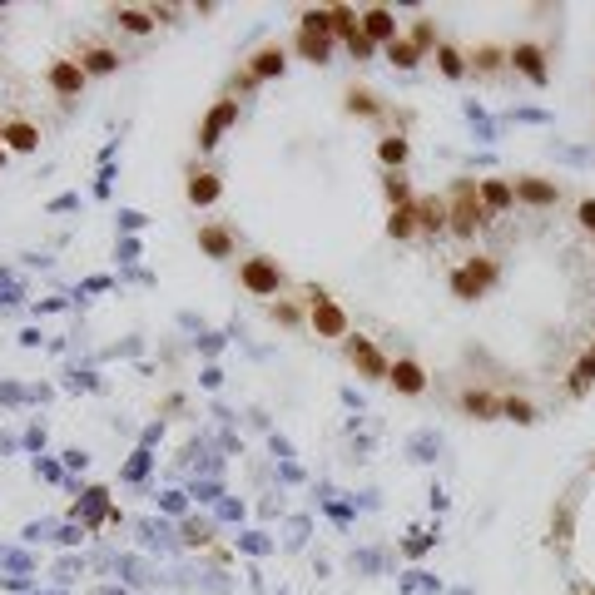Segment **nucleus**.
<instances>
[{"label":"nucleus","instance_id":"f257e3e1","mask_svg":"<svg viewBox=\"0 0 595 595\" xmlns=\"http://www.w3.org/2000/svg\"><path fill=\"white\" fill-rule=\"evenodd\" d=\"M487 203H481L477 179H457L452 194H446V234L457 238H477V229H487Z\"/></svg>","mask_w":595,"mask_h":595},{"label":"nucleus","instance_id":"f03ea898","mask_svg":"<svg viewBox=\"0 0 595 595\" xmlns=\"http://www.w3.org/2000/svg\"><path fill=\"white\" fill-rule=\"evenodd\" d=\"M496 283V258H487V254H477V258H467V263L452 273V293L461 298V303H477L487 288Z\"/></svg>","mask_w":595,"mask_h":595},{"label":"nucleus","instance_id":"7ed1b4c3","mask_svg":"<svg viewBox=\"0 0 595 595\" xmlns=\"http://www.w3.org/2000/svg\"><path fill=\"white\" fill-rule=\"evenodd\" d=\"M238 283H244L248 293H258V298H273L278 288H283V273H278L273 258H248V263L238 268Z\"/></svg>","mask_w":595,"mask_h":595},{"label":"nucleus","instance_id":"20e7f679","mask_svg":"<svg viewBox=\"0 0 595 595\" xmlns=\"http://www.w3.org/2000/svg\"><path fill=\"white\" fill-rule=\"evenodd\" d=\"M308 298H313V328H318L323 338H348V313H342L323 288H313Z\"/></svg>","mask_w":595,"mask_h":595},{"label":"nucleus","instance_id":"39448f33","mask_svg":"<svg viewBox=\"0 0 595 595\" xmlns=\"http://www.w3.org/2000/svg\"><path fill=\"white\" fill-rule=\"evenodd\" d=\"M506 65H511V70H521L526 80H531V85H546V80H551V74H546V50H541V45H531V40L511 45V50H506Z\"/></svg>","mask_w":595,"mask_h":595},{"label":"nucleus","instance_id":"423d86ee","mask_svg":"<svg viewBox=\"0 0 595 595\" xmlns=\"http://www.w3.org/2000/svg\"><path fill=\"white\" fill-rule=\"evenodd\" d=\"M511 194H516V203H526V209H551V203L561 199V184L536 179V174H521V179L511 184Z\"/></svg>","mask_w":595,"mask_h":595},{"label":"nucleus","instance_id":"0eeeda50","mask_svg":"<svg viewBox=\"0 0 595 595\" xmlns=\"http://www.w3.org/2000/svg\"><path fill=\"white\" fill-rule=\"evenodd\" d=\"M342 348H348V362H352V367L362 372V377H387V367H392V362H387L383 352L372 348L367 338H348V342H342Z\"/></svg>","mask_w":595,"mask_h":595},{"label":"nucleus","instance_id":"6e6552de","mask_svg":"<svg viewBox=\"0 0 595 595\" xmlns=\"http://www.w3.org/2000/svg\"><path fill=\"white\" fill-rule=\"evenodd\" d=\"M45 80H50V90H55L60 99H74L80 90H85V80H90V74L80 70V60H55Z\"/></svg>","mask_w":595,"mask_h":595},{"label":"nucleus","instance_id":"1a4fd4ad","mask_svg":"<svg viewBox=\"0 0 595 595\" xmlns=\"http://www.w3.org/2000/svg\"><path fill=\"white\" fill-rule=\"evenodd\" d=\"M387 383H392L402 397H417V392H427V372H422V362L397 358L392 367H387Z\"/></svg>","mask_w":595,"mask_h":595},{"label":"nucleus","instance_id":"9d476101","mask_svg":"<svg viewBox=\"0 0 595 595\" xmlns=\"http://www.w3.org/2000/svg\"><path fill=\"white\" fill-rule=\"evenodd\" d=\"M362 35H367L372 45H392L397 40V15L387 11V5H372V11H362Z\"/></svg>","mask_w":595,"mask_h":595},{"label":"nucleus","instance_id":"9b49d317","mask_svg":"<svg viewBox=\"0 0 595 595\" xmlns=\"http://www.w3.org/2000/svg\"><path fill=\"white\" fill-rule=\"evenodd\" d=\"M234 119H238V99H219V105H213V115L203 119V129H199V149H213V144H219V134L234 125Z\"/></svg>","mask_w":595,"mask_h":595},{"label":"nucleus","instance_id":"f8f14e48","mask_svg":"<svg viewBox=\"0 0 595 595\" xmlns=\"http://www.w3.org/2000/svg\"><path fill=\"white\" fill-rule=\"evenodd\" d=\"M417 229L422 234H446V199H436V194H417Z\"/></svg>","mask_w":595,"mask_h":595},{"label":"nucleus","instance_id":"ddd939ff","mask_svg":"<svg viewBox=\"0 0 595 595\" xmlns=\"http://www.w3.org/2000/svg\"><path fill=\"white\" fill-rule=\"evenodd\" d=\"M461 412L477 417V422H491V417H501V397L481 392V387H467V392H461Z\"/></svg>","mask_w":595,"mask_h":595},{"label":"nucleus","instance_id":"4468645a","mask_svg":"<svg viewBox=\"0 0 595 595\" xmlns=\"http://www.w3.org/2000/svg\"><path fill=\"white\" fill-rule=\"evenodd\" d=\"M283 65H288L283 45H263L254 55V65H248V80H273V74H283Z\"/></svg>","mask_w":595,"mask_h":595},{"label":"nucleus","instance_id":"2eb2a0df","mask_svg":"<svg viewBox=\"0 0 595 595\" xmlns=\"http://www.w3.org/2000/svg\"><path fill=\"white\" fill-rule=\"evenodd\" d=\"M0 139H5V144H11L15 154H35V149H40V129H35L30 119H11Z\"/></svg>","mask_w":595,"mask_h":595},{"label":"nucleus","instance_id":"dca6fc26","mask_svg":"<svg viewBox=\"0 0 595 595\" xmlns=\"http://www.w3.org/2000/svg\"><path fill=\"white\" fill-rule=\"evenodd\" d=\"M293 50L303 55V60H313V65H328V55H332V35L298 30V35H293Z\"/></svg>","mask_w":595,"mask_h":595},{"label":"nucleus","instance_id":"f3484780","mask_svg":"<svg viewBox=\"0 0 595 595\" xmlns=\"http://www.w3.org/2000/svg\"><path fill=\"white\" fill-rule=\"evenodd\" d=\"M80 70H85V74H115L119 70V55L109 50V45H85V50H80Z\"/></svg>","mask_w":595,"mask_h":595},{"label":"nucleus","instance_id":"a211bd4d","mask_svg":"<svg viewBox=\"0 0 595 595\" xmlns=\"http://www.w3.org/2000/svg\"><path fill=\"white\" fill-rule=\"evenodd\" d=\"M219 194H223V184L213 169H189V203H213Z\"/></svg>","mask_w":595,"mask_h":595},{"label":"nucleus","instance_id":"6ab92c4d","mask_svg":"<svg viewBox=\"0 0 595 595\" xmlns=\"http://www.w3.org/2000/svg\"><path fill=\"white\" fill-rule=\"evenodd\" d=\"M477 189H481V203H487V213H506L511 203H516V194H511L506 179H481Z\"/></svg>","mask_w":595,"mask_h":595},{"label":"nucleus","instance_id":"aec40b11","mask_svg":"<svg viewBox=\"0 0 595 595\" xmlns=\"http://www.w3.org/2000/svg\"><path fill=\"white\" fill-rule=\"evenodd\" d=\"M199 244H203V254H209V258H229V254H234V238H229V229H223V223H203V229H199Z\"/></svg>","mask_w":595,"mask_h":595},{"label":"nucleus","instance_id":"412c9836","mask_svg":"<svg viewBox=\"0 0 595 595\" xmlns=\"http://www.w3.org/2000/svg\"><path fill=\"white\" fill-rule=\"evenodd\" d=\"M422 229H417V209L407 203V209H392L387 213V238H397V244H407V238H417Z\"/></svg>","mask_w":595,"mask_h":595},{"label":"nucleus","instance_id":"4be33fe9","mask_svg":"<svg viewBox=\"0 0 595 595\" xmlns=\"http://www.w3.org/2000/svg\"><path fill=\"white\" fill-rule=\"evenodd\" d=\"M432 60H436V70H442L446 80H461V74L471 70V65L461 60V50H457V45H436V50H432Z\"/></svg>","mask_w":595,"mask_h":595},{"label":"nucleus","instance_id":"5701e85b","mask_svg":"<svg viewBox=\"0 0 595 595\" xmlns=\"http://www.w3.org/2000/svg\"><path fill=\"white\" fill-rule=\"evenodd\" d=\"M328 21H332V35H338V40H342V45H348V40H352V35H358V30H362V15H352V11H348V5H332V11H328Z\"/></svg>","mask_w":595,"mask_h":595},{"label":"nucleus","instance_id":"b1692460","mask_svg":"<svg viewBox=\"0 0 595 595\" xmlns=\"http://www.w3.org/2000/svg\"><path fill=\"white\" fill-rule=\"evenodd\" d=\"M467 60H471V70H477V74H496L501 65H506V50H496V45H477Z\"/></svg>","mask_w":595,"mask_h":595},{"label":"nucleus","instance_id":"393cba45","mask_svg":"<svg viewBox=\"0 0 595 595\" xmlns=\"http://www.w3.org/2000/svg\"><path fill=\"white\" fill-rule=\"evenodd\" d=\"M383 194H387V203H392V209H407V203H417L412 184H407L402 174H387V179H383Z\"/></svg>","mask_w":595,"mask_h":595},{"label":"nucleus","instance_id":"a878e982","mask_svg":"<svg viewBox=\"0 0 595 595\" xmlns=\"http://www.w3.org/2000/svg\"><path fill=\"white\" fill-rule=\"evenodd\" d=\"M565 387H571V397H585L595 387V358H591V352L575 362V372H571V383H565Z\"/></svg>","mask_w":595,"mask_h":595},{"label":"nucleus","instance_id":"bb28decb","mask_svg":"<svg viewBox=\"0 0 595 595\" xmlns=\"http://www.w3.org/2000/svg\"><path fill=\"white\" fill-rule=\"evenodd\" d=\"M115 21L125 25L129 35H149V30H154V11H134V5H125V11H115Z\"/></svg>","mask_w":595,"mask_h":595},{"label":"nucleus","instance_id":"cd10ccee","mask_svg":"<svg viewBox=\"0 0 595 595\" xmlns=\"http://www.w3.org/2000/svg\"><path fill=\"white\" fill-rule=\"evenodd\" d=\"M387 60H392V65H397V70H412V65H417V60H422V50H417V45H412V40H407V35H397V40H392V45H387Z\"/></svg>","mask_w":595,"mask_h":595},{"label":"nucleus","instance_id":"c85d7f7f","mask_svg":"<svg viewBox=\"0 0 595 595\" xmlns=\"http://www.w3.org/2000/svg\"><path fill=\"white\" fill-rule=\"evenodd\" d=\"M377 154H383V164H397V169H402V164H407V154H412V144H407L402 134H387L383 144H377Z\"/></svg>","mask_w":595,"mask_h":595},{"label":"nucleus","instance_id":"c756f323","mask_svg":"<svg viewBox=\"0 0 595 595\" xmlns=\"http://www.w3.org/2000/svg\"><path fill=\"white\" fill-rule=\"evenodd\" d=\"M501 417H511V422H521V427H531L536 422V407L526 402V397H501Z\"/></svg>","mask_w":595,"mask_h":595},{"label":"nucleus","instance_id":"7c9ffc66","mask_svg":"<svg viewBox=\"0 0 595 595\" xmlns=\"http://www.w3.org/2000/svg\"><path fill=\"white\" fill-rule=\"evenodd\" d=\"M407 40H412V45H417V50H422V55H427V50H436V30H432V21H427V15H422V21L412 25V35H407Z\"/></svg>","mask_w":595,"mask_h":595},{"label":"nucleus","instance_id":"2f4dec72","mask_svg":"<svg viewBox=\"0 0 595 595\" xmlns=\"http://www.w3.org/2000/svg\"><path fill=\"white\" fill-rule=\"evenodd\" d=\"M348 109H352V115H377L383 105H377V95H372V90H352V95H348Z\"/></svg>","mask_w":595,"mask_h":595},{"label":"nucleus","instance_id":"473e14b6","mask_svg":"<svg viewBox=\"0 0 595 595\" xmlns=\"http://www.w3.org/2000/svg\"><path fill=\"white\" fill-rule=\"evenodd\" d=\"M372 50H377V45H372V40H367V35H362V30H358V35H352V40H348V55H352V60H372Z\"/></svg>","mask_w":595,"mask_h":595},{"label":"nucleus","instance_id":"72a5a7b5","mask_svg":"<svg viewBox=\"0 0 595 595\" xmlns=\"http://www.w3.org/2000/svg\"><path fill=\"white\" fill-rule=\"evenodd\" d=\"M575 219H581V229H591V234H595V199H581V209H575Z\"/></svg>","mask_w":595,"mask_h":595},{"label":"nucleus","instance_id":"f704fd0d","mask_svg":"<svg viewBox=\"0 0 595 595\" xmlns=\"http://www.w3.org/2000/svg\"><path fill=\"white\" fill-rule=\"evenodd\" d=\"M273 318H278V323H288V328H293V323L303 318V313H298L293 303H273Z\"/></svg>","mask_w":595,"mask_h":595},{"label":"nucleus","instance_id":"c9c22d12","mask_svg":"<svg viewBox=\"0 0 595 595\" xmlns=\"http://www.w3.org/2000/svg\"><path fill=\"white\" fill-rule=\"evenodd\" d=\"M0 169H5V149H0Z\"/></svg>","mask_w":595,"mask_h":595},{"label":"nucleus","instance_id":"e433bc0d","mask_svg":"<svg viewBox=\"0 0 595 595\" xmlns=\"http://www.w3.org/2000/svg\"><path fill=\"white\" fill-rule=\"evenodd\" d=\"M591 358H595V348H591Z\"/></svg>","mask_w":595,"mask_h":595}]
</instances>
